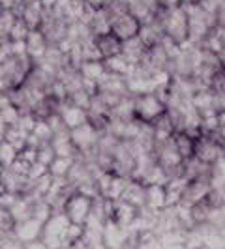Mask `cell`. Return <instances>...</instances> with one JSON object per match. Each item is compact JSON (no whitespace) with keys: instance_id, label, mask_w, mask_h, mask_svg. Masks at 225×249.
<instances>
[{"instance_id":"15","label":"cell","mask_w":225,"mask_h":249,"mask_svg":"<svg viewBox=\"0 0 225 249\" xmlns=\"http://www.w3.org/2000/svg\"><path fill=\"white\" fill-rule=\"evenodd\" d=\"M74 163V158H62V156H55V160L49 163L47 173L53 178H66L70 173V167Z\"/></svg>"},{"instance_id":"8","label":"cell","mask_w":225,"mask_h":249,"mask_svg":"<svg viewBox=\"0 0 225 249\" xmlns=\"http://www.w3.org/2000/svg\"><path fill=\"white\" fill-rule=\"evenodd\" d=\"M56 114L60 116L62 124L66 125L68 129H74V127H77V125H81L87 122V111L81 109V107H75V105H72V103H68L66 100L60 103V107H58V112H56Z\"/></svg>"},{"instance_id":"16","label":"cell","mask_w":225,"mask_h":249,"mask_svg":"<svg viewBox=\"0 0 225 249\" xmlns=\"http://www.w3.org/2000/svg\"><path fill=\"white\" fill-rule=\"evenodd\" d=\"M17 158V150L13 148L10 142L6 141H0V167L2 169H8Z\"/></svg>"},{"instance_id":"2","label":"cell","mask_w":225,"mask_h":249,"mask_svg":"<svg viewBox=\"0 0 225 249\" xmlns=\"http://www.w3.org/2000/svg\"><path fill=\"white\" fill-rule=\"evenodd\" d=\"M163 112H165V105L154 92L143 94V96H133V116L139 122L152 124Z\"/></svg>"},{"instance_id":"5","label":"cell","mask_w":225,"mask_h":249,"mask_svg":"<svg viewBox=\"0 0 225 249\" xmlns=\"http://www.w3.org/2000/svg\"><path fill=\"white\" fill-rule=\"evenodd\" d=\"M109 21H111V34L114 37H118L120 41H126V39L135 37L139 34L141 23L131 13H128V10L109 17Z\"/></svg>"},{"instance_id":"19","label":"cell","mask_w":225,"mask_h":249,"mask_svg":"<svg viewBox=\"0 0 225 249\" xmlns=\"http://www.w3.org/2000/svg\"><path fill=\"white\" fill-rule=\"evenodd\" d=\"M28 34V28L21 19H15V23L12 25V28L8 30V41H19V39H25Z\"/></svg>"},{"instance_id":"13","label":"cell","mask_w":225,"mask_h":249,"mask_svg":"<svg viewBox=\"0 0 225 249\" xmlns=\"http://www.w3.org/2000/svg\"><path fill=\"white\" fill-rule=\"evenodd\" d=\"M173 142L178 152V156L182 158V161H186L189 158H193V146H195V139L189 137L188 133H173Z\"/></svg>"},{"instance_id":"20","label":"cell","mask_w":225,"mask_h":249,"mask_svg":"<svg viewBox=\"0 0 225 249\" xmlns=\"http://www.w3.org/2000/svg\"><path fill=\"white\" fill-rule=\"evenodd\" d=\"M160 8H175V6H180V0H156Z\"/></svg>"},{"instance_id":"12","label":"cell","mask_w":225,"mask_h":249,"mask_svg":"<svg viewBox=\"0 0 225 249\" xmlns=\"http://www.w3.org/2000/svg\"><path fill=\"white\" fill-rule=\"evenodd\" d=\"M103 66H105V71L112 75H120V77H128L131 73L133 66L126 60L122 54H114V56H109L103 60Z\"/></svg>"},{"instance_id":"22","label":"cell","mask_w":225,"mask_h":249,"mask_svg":"<svg viewBox=\"0 0 225 249\" xmlns=\"http://www.w3.org/2000/svg\"><path fill=\"white\" fill-rule=\"evenodd\" d=\"M6 127H8V125H6L4 122H2V120H0V141H4V133H6Z\"/></svg>"},{"instance_id":"10","label":"cell","mask_w":225,"mask_h":249,"mask_svg":"<svg viewBox=\"0 0 225 249\" xmlns=\"http://www.w3.org/2000/svg\"><path fill=\"white\" fill-rule=\"evenodd\" d=\"M25 45H26V54L32 58V62L39 60L43 56V53L47 51V47H49L47 39L43 37V34L38 28L36 30H28V34L25 37Z\"/></svg>"},{"instance_id":"7","label":"cell","mask_w":225,"mask_h":249,"mask_svg":"<svg viewBox=\"0 0 225 249\" xmlns=\"http://www.w3.org/2000/svg\"><path fill=\"white\" fill-rule=\"evenodd\" d=\"M145 184L139 182V180H133V178H126L124 189H122V195L118 200H124L128 204L135 206L137 210H141L145 206Z\"/></svg>"},{"instance_id":"9","label":"cell","mask_w":225,"mask_h":249,"mask_svg":"<svg viewBox=\"0 0 225 249\" xmlns=\"http://www.w3.org/2000/svg\"><path fill=\"white\" fill-rule=\"evenodd\" d=\"M147 49H149V47L141 41V37L135 36V37H130V39L122 41L120 54H122L131 66H139V64L143 62L145 54H147Z\"/></svg>"},{"instance_id":"4","label":"cell","mask_w":225,"mask_h":249,"mask_svg":"<svg viewBox=\"0 0 225 249\" xmlns=\"http://www.w3.org/2000/svg\"><path fill=\"white\" fill-rule=\"evenodd\" d=\"M92 200L90 197L79 193V191H74L70 193V197L64 202V210L66 217L70 219V223L75 225H85L87 217L90 215V210H92Z\"/></svg>"},{"instance_id":"18","label":"cell","mask_w":225,"mask_h":249,"mask_svg":"<svg viewBox=\"0 0 225 249\" xmlns=\"http://www.w3.org/2000/svg\"><path fill=\"white\" fill-rule=\"evenodd\" d=\"M19 116H21V112L17 111L10 101L0 109V120H2L6 125H15L17 124V120H19Z\"/></svg>"},{"instance_id":"1","label":"cell","mask_w":225,"mask_h":249,"mask_svg":"<svg viewBox=\"0 0 225 249\" xmlns=\"http://www.w3.org/2000/svg\"><path fill=\"white\" fill-rule=\"evenodd\" d=\"M156 17L160 19L163 28V36L175 41L176 45L188 41V19L180 6L175 8H160Z\"/></svg>"},{"instance_id":"17","label":"cell","mask_w":225,"mask_h":249,"mask_svg":"<svg viewBox=\"0 0 225 249\" xmlns=\"http://www.w3.org/2000/svg\"><path fill=\"white\" fill-rule=\"evenodd\" d=\"M55 150H53V146H51L49 142L47 144H41V146H38L36 148V163H39V165H43L45 169L49 167V163L55 160Z\"/></svg>"},{"instance_id":"6","label":"cell","mask_w":225,"mask_h":249,"mask_svg":"<svg viewBox=\"0 0 225 249\" xmlns=\"http://www.w3.org/2000/svg\"><path fill=\"white\" fill-rule=\"evenodd\" d=\"M39 234H41V223L36 221L34 217H28L21 223H15L12 229V236L21 242V244H30V242H36L39 240Z\"/></svg>"},{"instance_id":"23","label":"cell","mask_w":225,"mask_h":249,"mask_svg":"<svg viewBox=\"0 0 225 249\" xmlns=\"http://www.w3.org/2000/svg\"><path fill=\"white\" fill-rule=\"evenodd\" d=\"M72 2H85V0H72Z\"/></svg>"},{"instance_id":"11","label":"cell","mask_w":225,"mask_h":249,"mask_svg":"<svg viewBox=\"0 0 225 249\" xmlns=\"http://www.w3.org/2000/svg\"><path fill=\"white\" fill-rule=\"evenodd\" d=\"M94 43H96V49L100 53V58L105 60L109 56H114V54H120V47H122V41L118 37H114L111 32L107 34H101V36L94 37Z\"/></svg>"},{"instance_id":"3","label":"cell","mask_w":225,"mask_h":249,"mask_svg":"<svg viewBox=\"0 0 225 249\" xmlns=\"http://www.w3.org/2000/svg\"><path fill=\"white\" fill-rule=\"evenodd\" d=\"M193 158L201 163L214 165L220 158H224V141L214 135H205L201 133L195 137V146H193Z\"/></svg>"},{"instance_id":"14","label":"cell","mask_w":225,"mask_h":249,"mask_svg":"<svg viewBox=\"0 0 225 249\" xmlns=\"http://www.w3.org/2000/svg\"><path fill=\"white\" fill-rule=\"evenodd\" d=\"M4 141L10 142L13 148L19 152L21 148L26 146V142H28V133H26L25 129H21L19 125H8V127H6V133H4Z\"/></svg>"},{"instance_id":"21","label":"cell","mask_w":225,"mask_h":249,"mask_svg":"<svg viewBox=\"0 0 225 249\" xmlns=\"http://www.w3.org/2000/svg\"><path fill=\"white\" fill-rule=\"evenodd\" d=\"M103 2H105V0H85V4H87V6H90V8H94V10H100V8H103Z\"/></svg>"}]
</instances>
